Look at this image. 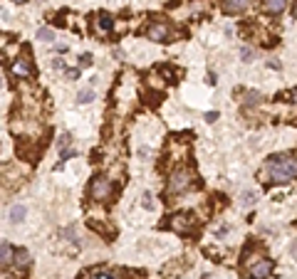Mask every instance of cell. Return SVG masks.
<instances>
[{"mask_svg": "<svg viewBox=\"0 0 297 279\" xmlns=\"http://www.w3.org/2000/svg\"><path fill=\"white\" fill-rule=\"evenodd\" d=\"M13 72H15L18 77H30V72H33V65H30L28 60H18V62L13 65Z\"/></svg>", "mask_w": 297, "mask_h": 279, "instance_id": "10", "label": "cell"}, {"mask_svg": "<svg viewBox=\"0 0 297 279\" xmlns=\"http://www.w3.org/2000/svg\"><path fill=\"white\" fill-rule=\"evenodd\" d=\"M77 102H79V104H92V102H94V92H92V89H82L79 97H77Z\"/></svg>", "mask_w": 297, "mask_h": 279, "instance_id": "13", "label": "cell"}, {"mask_svg": "<svg viewBox=\"0 0 297 279\" xmlns=\"http://www.w3.org/2000/svg\"><path fill=\"white\" fill-rule=\"evenodd\" d=\"M265 180L267 183H287L295 178L297 173V163H295V156L292 153H280V156H272L267 163H265Z\"/></svg>", "mask_w": 297, "mask_h": 279, "instance_id": "1", "label": "cell"}, {"mask_svg": "<svg viewBox=\"0 0 297 279\" xmlns=\"http://www.w3.org/2000/svg\"><path fill=\"white\" fill-rule=\"evenodd\" d=\"M270 272H272V262H270V259H262V262H258V264L250 269V277H253V279H267Z\"/></svg>", "mask_w": 297, "mask_h": 279, "instance_id": "5", "label": "cell"}, {"mask_svg": "<svg viewBox=\"0 0 297 279\" xmlns=\"http://www.w3.org/2000/svg\"><path fill=\"white\" fill-rule=\"evenodd\" d=\"M99 28H102V30H111V18H109L107 13L99 15Z\"/></svg>", "mask_w": 297, "mask_h": 279, "instance_id": "14", "label": "cell"}, {"mask_svg": "<svg viewBox=\"0 0 297 279\" xmlns=\"http://www.w3.org/2000/svg\"><path fill=\"white\" fill-rule=\"evenodd\" d=\"M28 262H30V259H28V252H23V249H20V252H18V257H15V262H13V264H20V267H25V264H28Z\"/></svg>", "mask_w": 297, "mask_h": 279, "instance_id": "17", "label": "cell"}, {"mask_svg": "<svg viewBox=\"0 0 297 279\" xmlns=\"http://www.w3.org/2000/svg\"><path fill=\"white\" fill-rule=\"evenodd\" d=\"M15 3H25V0H15Z\"/></svg>", "mask_w": 297, "mask_h": 279, "instance_id": "25", "label": "cell"}, {"mask_svg": "<svg viewBox=\"0 0 297 279\" xmlns=\"http://www.w3.org/2000/svg\"><path fill=\"white\" fill-rule=\"evenodd\" d=\"M245 102H248V104H260V94H258V92H248V94H245Z\"/></svg>", "mask_w": 297, "mask_h": 279, "instance_id": "18", "label": "cell"}, {"mask_svg": "<svg viewBox=\"0 0 297 279\" xmlns=\"http://www.w3.org/2000/svg\"><path fill=\"white\" fill-rule=\"evenodd\" d=\"M37 40H42V42H55V30L40 28V30H37Z\"/></svg>", "mask_w": 297, "mask_h": 279, "instance_id": "12", "label": "cell"}, {"mask_svg": "<svg viewBox=\"0 0 297 279\" xmlns=\"http://www.w3.org/2000/svg\"><path fill=\"white\" fill-rule=\"evenodd\" d=\"M191 225H193V220H191V215H186V212H184V215H176V217L171 220V227H174V230H188Z\"/></svg>", "mask_w": 297, "mask_h": 279, "instance_id": "9", "label": "cell"}, {"mask_svg": "<svg viewBox=\"0 0 297 279\" xmlns=\"http://www.w3.org/2000/svg\"><path fill=\"white\" fill-rule=\"evenodd\" d=\"M248 8V0H223V10L225 13H243Z\"/></svg>", "mask_w": 297, "mask_h": 279, "instance_id": "8", "label": "cell"}, {"mask_svg": "<svg viewBox=\"0 0 297 279\" xmlns=\"http://www.w3.org/2000/svg\"><path fill=\"white\" fill-rule=\"evenodd\" d=\"M218 119V111H211V114H206V121H216Z\"/></svg>", "mask_w": 297, "mask_h": 279, "instance_id": "23", "label": "cell"}, {"mask_svg": "<svg viewBox=\"0 0 297 279\" xmlns=\"http://www.w3.org/2000/svg\"><path fill=\"white\" fill-rule=\"evenodd\" d=\"M25 212H28L25 205H13V208H10V222H15V225L23 222V220H25Z\"/></svg>", "mask_w": 297, "mask_h": 279, "instance_id": "11", "label": "cell"}, {"mask_svg": "<svg viewBox=\"0 0 297 279\" xmlns=\"http://www.w3.org/2000/svg\"><path fill=\"white\" fill-rule=\"evenodd\" d=\"M79 77V70H67V79H77Z\"/></svg>", "mask_w": 297, "mask_h": 279, "instance_id": "22", "label": "cell"}, {"mask_svg": "<svg viewBox=\"0 0 297 279\" xmlns=\"http://www.w3.org/2000/svg\"><path fill=\"white\" fill-rule=\"evenodd\" d=\"M92 279H116V277H114L111 272H97V274H94Z\"/></svg>", "mask_w": 297, "mask_h": 279, "instance_id": "20", "label": "cell"}, {"mask_svg": "<svg viewBox=\"0 0 297 279\" xmlns=\"http://www.w3.org/2000/svg\"><path fill=\"white\" fill-rule=\"evenodd\" d=\"M240 57H243L245 62H250V60H253V50H248V47H243V50H240Z\"/></svg>", "mask_w": 297, "mask_h": 279, "instance_id": "21", "label": "cell"}, {"mask_svg": "<svg viewBox=\"0 0 297 279\" xmlns=\"http://www.w3.org/2000/svg\"><path fill=\"white\" fill-rule=\"evenodd\" d=\"M146 35H148V40H154V42H169V40H171V30H169V25H164V23L148 25Z\"/></svg>", "mask_w": 297, "mask_h": 279, "instance_id": "4", "label": "cell"}, {"mask_svg": "<svg viewBox=\"0 0 297 279\" xmlns=\"http://www.w3.org/2000/svg\"><path fill=\"white\" fill-rule=\"evenodd\" d=\"M92 62H94V60H92V55H87V52L79 57V67H89Z\"/></svg>", "mask_w": 297, "mask_h": 279, "instance_id": "19", "label": "cell"}, {"mask_svg": "<svg viewBox=\"0 0 297 279\" xmlns=\"http://www.w3.org/2000/svg\"><path fill=\"white\" fill-rule=\"evenodd\" d=\"M240 203H243L245 208H250V205H255V195H253V193H243V198H240Z\"/></svg>", "mask_w": 297, "mask_h": 279, "instance_id": "16", "label": "cell"}, {"mask_svg": "<svg viewBox=\"0 0 297 279\" xmlns=\"http://www.w3.org/2000/svg\"><path fill=\"white\" fill-rule=\"evenodd\" d=\"M141 198H144V200H141V205H144L146 210H154V200H151V193H144Z\"/></svg>", "mask_w": 297, "mask_h": 279, "instance_id": "15", "label": "cell"}, {"mask_svg": "<svg viewBox=\"0 0 297 279\" xmlns=\"http://www.w3.org/2000/svg\"><path fill=\"white\" fill-rule=\"evenodd\" d=\"M216 82H218V79H216V74L211 72V74H208V84H211V87H216Z\"/></svg>", "mask_w": 297, "mask_h": 279, "instance_id": "24", "label": "cell"}, {"mask_svg": "<svg viewBox=\"0 0 297 279\" xmlns=\"http://www.w3.org/2000/svg\"><path fill=\"white\" fill-rule=\"evenodd\" d=\"M191 173L188 171H179V173H174V178L169 180V193L171 195H176V193H184L188 185H191Z\"/></svg>", "mask_w": 297, "mask_h": 279, "instance_id": "3", "label": "cell"}, {"mask_svg": "<svg viewBox=\"0 0 297 279\" xmlns=\"http://www.w3.org/2000/svg\"><path fill=\"white\" fill-rule=\"evenodd\" d=\"M262 8H265V13H270V15H280V13L287 8V0H262Z\"/></svg>", "mask_w": 297, "mask_h": 279, "instance_id": "7", "label": "cell"}, {"mask_svg": "<svg viewBox=\"0 0 297 279\" xmlns=\"http://www.w3.org/2000/svg\"><path fill=\"white\" fill-rule=\"evenodd\" d=\"M109 193H111V180L109 178H94L92 180V185H89V195L94 198V200H104V198H109Z\"/></svg>", "mask_w": 297, "mask_h": 279, "instance_id": "2", "label": "cell"}, {"mask_svg": "<svg viewBox=\"0 0 297 279\" xmlns=\"http://www.w3.org/2000/svg\"><path fill=\"white\" fill-rule=\"evenodd\" d=\"M15 262V249L5 242H0V267H10Z\"/></svg>", "mask_w": 297, "mask_h": 279, "instance_id": "6", "label": "cell"}]
</instances>
